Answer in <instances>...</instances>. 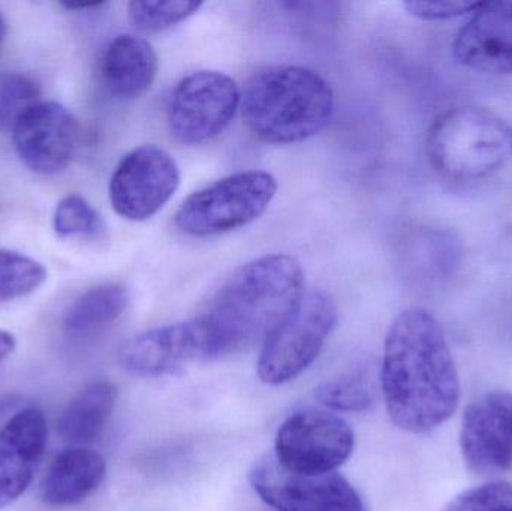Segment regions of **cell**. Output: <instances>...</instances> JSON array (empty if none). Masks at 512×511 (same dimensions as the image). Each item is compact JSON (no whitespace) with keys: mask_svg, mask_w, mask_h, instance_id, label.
Returning a JSON list of instances; mask_svg holds the SVG:
<instances>
[{"mask_svg":"<svg viewBox=\"0 0 512 511\" xmlns=\"http://www.w3.org/2000/svg\"><path fill=\"white\" fill-rule=\"evenodd\" d=\"M381 392L394 425L427 434L444 425L460 401V380L444 329L432 312H400L387 332Z\"/></svg>","mask_w":512,"mask_h":511,"instance_id":"1","label":"cell"},{"mask_svg":"<svg viewBox=\"0 0 512 511\" xmlns=\"http://www.w3.org/2000/svg\"><path fill=\"white\" fill-rule=\"evenodd\" d=\"M303 296V267L291 255H264L243 264L203 314L213 359L262 347Z\"/></svg>","mask_w":512,"mask_h":511,"instance_id":"2","label":"cell"},{"mask_svg":"<svg viewBox=\"0 0 512 511\" xmlns=\"http://www.w3.org/2000/svg\"><path fill=\"white\" fill-rule=\"evenodd\" d=\"M240 110L258 140L300 143L319 134L333 117V87L304 66H265L245 84Z\"/></svg>","mask_w":512,"mask_h":511,"instance_id":"3","label":"cell"},{"mask_svg":"<svg viewBox=\"0 0 512 511\" xmlns=\"http://www.w3.org/2000/svg\"><path fill=\"white\" fill-rule=\"evenodd\" d=\"M433 170L453 182H477L498 173L512 155L510 126L486 108L453 107L433 120L426 137Z\"/></svg>","mask_w":512,"mask_h":511,"instance_id":"4","label":"cell"},{"mask_svg":"<svg viewBox=\"0 0 512 511\" xmlns=\"http://www.w3.org/2000/svg\"><path fill=\"white\" fill-rule=\"evenodd\" d=\"M277 194L273 174L246 170L194 192L176 213L180 231L192 237H213L252 224L264 215Z\"/></svg>","mask_w":512,"mask_h":511,"instance_id":"5","label":"cell"},{"mask_svg":"<svg viewBox=\"0 0 512 511\" xmlns=\"http://www.w3.org/2000/svg\"><path fill=\"white\" fill-rule=\"evenodd\" d=\"M339 309L322 290L304 293L295 311L261 347L258 375L268 386H282L303 374L336 329Z\"/></svg>","mask_w":512,"mask_h":511,"instance_id":"6","label":"cell"},{"mask_svg":"<svg viewBox=\"0 0 512 511\" xmlns=\"http://www.w3.org/2000/svg\"><path fill=\"white\" fill-rule=\"evenodd\" d=\"M351 426L330 411L306 408L280 426L274 459L289 473L319 476L334 473L354 452Z\"/></svg>","mask_w":512,"mask_h":511,"instance_id":"7","label":"cell"},{"mask_svg":"<svg viewBox=\"0 0 512 511\" xmlns=\"http://www.w3.org/2000/svg\"><path fill=\"white\" fill-rule=\"evenodd\" d=\"M242 105V92L230 75L197 71L186 75L171 96L168 123L180 143L195 146L219 137Z\"/></svg>","mask_w":512,"mask_h":511,"instance_id":"8","label":"cell"},{"mask_svg":"<svg viewBox=\"0 0 512 511\" xmlns=\"http://www.w3.org/2000/svg\"><path fill=\"white\" fill-rule=\"evenodd\" d=\"M179 185L176 159L156 144H143L119 162L108 194L117 215L141 222L155 216L173 198Z\"/></svg>","mask_w":512,"mask_h":511,"instance_id":"9","label":"cell"},{"mask_svg":"<svg viewBox=\"0 0 512 511\" xmlns=\"http://www.w3.org/2000/svg\"><path fill=\"white\" fill-rule=\"evenodd\" d=\"M252 488L276 511H366L354 486L334 473H289L274 456L259 459L251 471Z\"/></svg>","mask_w":512,"mask_h":511,"instance_id":"10","label":"cell"},{"mask_svg":"<svg viewBox=\"0 0 512 511\" xmlns=\"http://www.w3.org/2000/svg\"><path fill=\"white\" fill-rule=\"evenodd\" d=\"M197 360H213L212 338L203 315L137 333L119 350L120 365L138 377L174 374Z\"/></svg>","mask_w":512,"mask_h":511,"instance_id":"11","label":"cell"},{"mask_svg":"<svg viewBox=\"0 0 512 511\" xmlns=\"http://www.w3.org/2000/svg\"><path fill=\"white\" fill-rule=\"evenodd\" d=\"M18 158L33 173L57 174L77 155L81 128L77 117L59 102L41 101L12 129Z\"/></svg>","mask_w":512,"mask_h":511,"instance_id":"12","label":"cell"},{"mask_svg":"<svg viewBox=\"0 0 512 511\" xmlns=\"http://www.w3.org/2000/svg\"><path fill=\"white\" fill-rule=\"evenodd\" d=\"M460 452L478 476L512 470V393L496 390L471 402L460 428Z\"/></svg>","mask_w":512,"mask_h":511,"instance_id":"13","label":"cell"},{"mask_svg":"<svg viewBox=\"0 0 512 511\" xmlns=\"http://www.w3.org/2000/svg\"><path fill=\"white\" fill-rule=\"evenodd\" d=\"M457 62L483 74H512V0L480 3L453 41Z\"/></svg>","mask_w":512,"mask_h":511,"instance_id":"14","label":"cell"},{"mask_svg":"<svg viewBox=\"0 0 512 511\" xmlns=\"http://www.w3.org/2000/svg\"><path fill=\"white\" fill-rule=\"evenodd\" d=\"M48 443L47 420L36 408L18 411L0 429V510L29 489Z\"/></svg>","mask_w":512,"mask_h":511,"instance_id":"15","label":"cell"},{"mask_svg":"<svg viewBox=\"0 0 512 511\" xmlns=\"http://www.w3.org/2000/svg\"><path fill=\"white\" fill-rule=\"evenodd\" d=\"M155 48L137 35L111 39L101 59V80L105 90L119 101H134L149 92L158 75Z\"/></svg>","mask_w":512,"mask_h":511,"instance_id":"16","label":"cell"},{"mask_svg":"<svg viewBox=\"0 0 512 511\" xmlns=\"http://www.w3.org/2000/svg\"><path fill=\"white\" fill-rule=\"evenodd\" d=\"M104 456L86 447H72L51 461L41 483V498L50 507H72L92 497L104 482Z\"/></svg>","mask_w":512,"mask_h":511,"instance_id":"17","label":"cell"},{"mask_svg":"<svg viewBox=\"0 0 512 511\" xmlns=\"http://www.w3.org/2000/svg\"><path fill=\"white\" fill-rule=\"evenodd\" d=\"M119 390L107 380L87 384L60 416L57 429L65 443L86 446L101 437L116 408Z\"/></svg>","mask_w":512,"mask_h":511,"instance_id":"18","label":"cell"},{"mask_svg":"<svg viewBox=\"0 0 512 511\" xmlns=\"http://www.w3.org/2000/svg\"><path fill=\"white\" fill-rule=\"evenodd\" d=\"M128 305L129 291L125 285H96L69 306L63 317V329L71 336L92 335L119 320Z\"/></svg>","mask_w":512,"mask_h":511,"instance_id":"19","label":"cell"},{"mask_svg":"<svg viewBox=\"0 0 512 511\" xmlns=\"http://www.w3.org/2000/svg\"><path fill=\"white\" fill-rule=\"evenodd\" d=\"M315 395L331 410L363 413L375 405L378 396L375 372L369 366H360L319 384Z\"/></svg>","mask_w":512,"mask_h":511,"instance_id":"20","label":"cell"},{"mask_svg":"<svg viewBox=\"0 0 512 511\" xmlns=\"http://www.w3.org/2000/svg\"><path fill=\"white\" fill-rule=\"evenodd\" d=\"M47 278V269L39 261L0 249V303L30 296Z\"/></svg>","mask_w":512,"mask_h":511,"instance_id":"21","label":"cell"},{"mask_svg":"<svg viewBox=\"0 0 512 511\" xmlns=\"http://www.w3.org/2000/svg\"><path fill=\"white\" fill-rule=\"evenodd\" d=\"M203 2L197 0H134L128 5L129 20L140 32L156 33L188 20L200 11Z\"/></svg>","mask_w":512,"mask_h":511,"instance_id":"22","label":"cell"},{"mask_svg":"<svg viewBox=\"0 0 512 511\" xmlns=\"http://www.w3.org/2000/svg\"><path fill=\"white\" fill-rule=\"evenodd\" d=\"M41 87L29 75L6 72L0 75V131L12 132L18 120L39 104Z\"/></svg>","mask_w":512,"mask_h":511,"instance_id":"23","label":"cell"},{"mask_svg":"<svg viewBox=\"0 0 512 511\" xmlns=\"http://www.w3.org/2000/svg\"><path fill=\"white\" fill-rule=\"evenodd\" d=\"M53 227L57 236L96 237L104 230L101 216L92 204L81 195H66L57 203L54 210Z\"/></svg>","mask_w":512,"mask_h":511,"instance_id":"24","label":"cell"},{"mask_svg":"<svg viewBox=\"0 0 512 511\" xmlns=\"http://www.w3.org/2000/svg\"><path fill=\"white\" fill-rule=\"evenodd\" d=\"M512 506V485L505 482L487 483L469 489L454 498L444 511H502Z\"/></svg>","mask_w":512,"mask_h":511,"instance_id":"25","label":"cell"},{"mask_svg":"<svg viewBox=\"0 0 512 511\" xmlns=\"http://www.w3.org/2000/svg\"><path fill=\"white\" fill-rule=\"evenodd\" d=\"M478 2H462V0H411L403 3L406 11L424 21H445L451 18L469 15Z\"/></svg>","mask_w":512,"mask_h":511,"instance_id":"26","label":"cell"},{"mask_svg":"<svg viewBox=\"0 0 512 511\" xmlns=\"http://www.w3.org/2000/svg\"><path fill=\"white\" fill-rule=\"evenodd\" d=\"M15 347H17L15 336L0 329V365L14 353Z\"/></svg>","mask_w":512,"mask_h":511,"instance_id":"27","label":"cell"},{"mask_svg":"<svg viewBox=\"0 0 512 511\" xmlns=\"http://www.w3.org/2000/svg\"><path fill=\"white\" fill-rule=\"evenodd\" d=\"M6 36V21L3 15L0 14V45H2L3 39Z\"/></svg>","mask_w":512,"mask_h":511,"instance_id":"28","label":"cell"},{"mask_svg":"<svg viewBox=\"0 0 512 511\" xmlns=\"http://www.w3.org/2000/svg\"><path fill=\"white\" fill-rule=\"evenodd\" d=\"M502 511H512V506L507 507V509H504V510H502Z\"/></svg>","mask_w":512,"mask_h":511,"instance_id":"29","label":"cell"}]
</instances>
